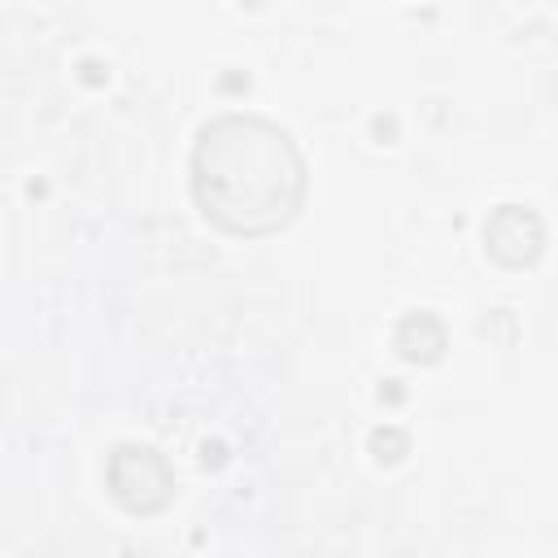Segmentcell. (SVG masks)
Returning a JSON list of instances; mask_svg holds the SVG:
<instances>
[{"instance_id":"cell-1","label":"cell","mask_w":558,"mask_h":558,"mask_svg":"<svg viewBox=\"0 0 558 558\" xmlns=\"http://www.w3.org/2000/svg\"><path fill=\"white\" fill-rule=\"evenodd\" d=\"M192 196L231 235H266L296 218L305 161L292 135L257 113H218L192 144Z\"/></svg>"},{"instance_id":"cell-2","label":"cell","mask_w":558,"mask_h":558,"mask_svg":"<svg viewBox=\"0 0 558 558\" xmlns=\"http://www.w3.org/2000/svg\"><path fill=\"white\" fill-rule=\"evenodd\" d=\"M109 497L126 514H157L174 501V471L153 445H118L105 466Z\"/></svg>"},{"instance_id":"cell-3","label":"cell","mask_w":558,"mask_h":558,"mask_svg":"<svg viewBox=\"0 0 558 558\" xmlns=\"http://www.w3.org/2000/svg\"><path fill=\"white\" fill-rule=\"evenodd\" d=\"M484 248L501 266H532L545 248V222L532 205H497L484 218Z\"/></svg>"},{"instance_id":"cell-4","label":"cell","mask_w":558,"mask_h":558,"mask_svg":"<svg viewBox=\"0 0 558 558\" xmlns=\"http://www.w3.org/2000/svg\"><path fill=\"white\" fill-rule=\"evenodd\" d=\"M392 344L405 362H436L445 353V323L432 314V310H414L397 323L392 331Z\"/></svg>"}]
</instances>
